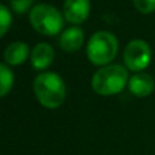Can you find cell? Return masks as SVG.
<instances>
[{
  "label": "cell",
  "instance_id": "6",
  "mask_svg": "<svg viewBox=\"0 0 155 155\" xmlns=\"http://www.w3.org/2000/svg\"><path fill=\"white\" fill-rule=\"evenodd\" d=\"M63 11L71 23H82L90 14V0H65Z\"/></svg>",
  "mask_w": 155,
  "mask_h": 155
},
{
  "label": "cell",
  "instance_id": "2",
  "mask_svg": "<svg viewBox=\"0 0 155 155\" xmlns=\"http://www.w3.org/2000/svg\"><path fill=\"white\" fill-rule=\"evenodd\" d=\"M128 72L120 64L105 65L98 70L91 79V87L99 95H113L125 87Z\"/></svg>",
  "mask_w": 155,
  "mask_h": 155
},
{
  "label": "cell",
  "instance_id": "14",
  "mask_svg": "<svg viewBox=\"0 0 155 155\" xmlns=\"http://www.w3.org/2000/svg\"><path fill=\"white\" fill-rule=\"evenodd\" d=\"M10 3H11V7H12V10L15 11V12L23 14L30 8L33 0H10Z\"/></svg>",
  "mask_w": 155,
  "mask_h": 155
},
{
  "label": "cell",
  "instance_id": "5",
  "mask_svg": "<svg viewBox=\"0 0 155 155\" xmlns=\"http://www.w3.org/2000/svg\"><path fill=\"white\" fill-rule=\"evenodd\" d=\"M151 61V48L143 40H132L124 51V63L128 70L140 72Z\"/></svg>",
  "mask_w": 155,
  "mask_h": 155
},
{
  "label": "cell",
  "instance_id": "10",
  "mask_svg": "<svg viewBox=\"0 0 155 155\" xmlns=\"http://www.w3.org/2000/svg\"><path fill=\"white\" fill-rule=\"evenodd\" d=\"M27 57H29V46L21 41L10 44L4 52V60L10 65L23 64L27 60Z\"/></svg>",
  "mask_w": 155,
  "mask_h": 155
},
{
  "label": "cell",
  "instance_id": "11",
  "mask_svg": "<svg viewBox=\"0 0 155 155\" xmlns=\"http://www.w3.org/2000/svg\"><path fill=\"white\" fill-rule=\"evenodd\" d=\"M14 84V74L8 65L0 63V98L8 94Z\"/></svg>",
  "mask_w": 155,
  "mask_h": 155
},
{
  "label": "cell",
  "instance_id": "9",
  "mask_svg": "<svg viewBox=\"0 0 155 155\" xmlns=\"http://www.w3.org/2000/svg\"><path fill=\"white\" fill-rule=\"evenodd\" d=\"M83 40H84L83 30L80 27L74 26L63 31L61 37H60V46L65 52H75L83 45Z\"/></svg>",
  "mask_w": 155,
  "mask_h": 155
},
{
  "label": "cell",
  "instance_id": "12",
  "mask_svg": "<svg viewBox=\"0 0 155 155\" xmlns=\"http://www.w3.org/2000/svg\"><path fill=\"white\" fill-rule=\"evenodd\" d=\"M11 21H12V16H11L10 10L4 4H0V37H3L10 29Z\"/></svg>",
  "mask_w": 155,
  "mask_h": 155
},
{
  "label": "cell",
  "instance_id": "7",
  "mask_svg": "<svg viewBox=\"0 0 155 155\" xmlns=\"http://www.w3.org/2000/svg\"><path fill=\"white\" fill-rule=\"evenodd\" d=\"M128 87H129V91H131L134 95L143 98V97L150 95L154 91L155 82L151 75L144 74V72H139V74H135V75L129 79Z\"/></svg>",
  "mask_w": 155,
  "mask_h": 155
},
{
  "label": "cell",
  "instance_id": "4",
  "mask_svg": "<svg viewBox=\"0 0 155 155\" xmlns=\"http://www.w3.org/2000/svg\"><path fill=\"white\" fill-rule=\"evenodd\" d=\"M30 23L44 35H56L63 27V15L51 4H37L30 11Z\"/></svg>",
  "mask_w": 155,
  "mask_h": 155
},
{
  "label": "cell",
  "instance_id": "3",
  "mask_svg": "<svg viewBox=\"0 0 155 155\" xmlns=\"http://www.w3.org/2000/svg\"><path fill=\"white\" fill-rule=\"evenodd\" d=\"M86 51L88 60L94 65H106L117 54L118 41L109 31H97L88 40Z\"/></svg>",
  "mask_w": 155,
  "mask_h": 155
},
{
  "label": "cell",
  "instance_id": "8",
  "mask_svg": "<svg viewBox=\"0 0 155 155\" xmlns=\"http://www.w3.org/2000/svg\"><path fill=\"white\" fill-rule=\"evenodd\" d=\"M54 59V52L49 44L41 42L31 51V64L35 70H45Z\"/></svg>",
  "mask_w": 155,
  "mask_h": 155
},
{
  "label": "cell",
  "instance_id": "1",
  "mask_svg": "<svg viewBox=\"0 0 155 155\" xmlns=\"http://www.w3.org/2000/svg\"><path fill=\"white\" fill-rule=\"evenodd\" d=\"M34 93L42 106L56 109L65 99V84L56 72L40 74L34 80Z\"/></svg>",
  "mask_w": 155,
  "mask_h": 155
},
{
  "label": "cell",
  "instance_id": "13",
  "mask_svg": "<svg viewBox=\"0 0 155 155\" xmlns=\"http://www.w3.org/2000/svg\"><path fill=\"white\" fill-rule=\"evenodd\" d=\"M134 5L139 12L150 14L155 11V0H132Z\"/></svg>",
  "mask_w": 155,
  "mask_h": 155
}]
</instances>
